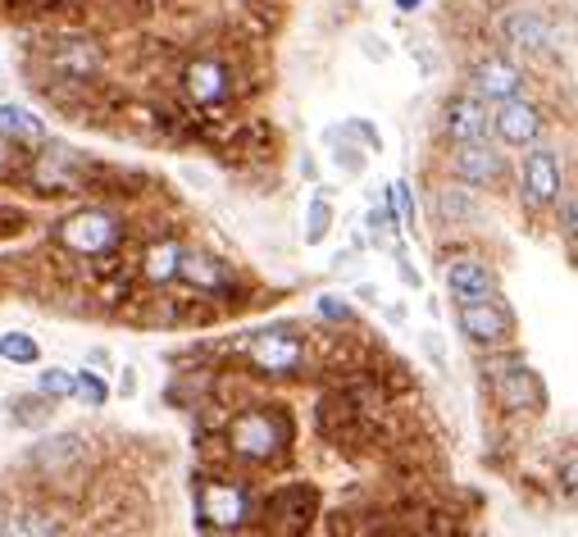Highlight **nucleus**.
I'll return each instance as SVG.
<instances>
[{
  "instance_id": "5",
  "label": "nucleus",
  "mask_w": 578,
  "mask_h": 537,
  "mask_svg": "<svg viewBox=\"0 0 578 537\" xmlns=\"http://www.w3.org/2000/svg\"><path fill=\"white\" fill-rule=\"evenodd\" d=\"M32 465L46 478H73L87 465V442L78 432H56V437H46V442L32 447Z\"/></svg>"
},
{
  "instance_id": "21",
  "label": "nucleus",
  "mask_w": 578,
  "mask_h": 537,
  "mask_svg": "<svg viewBox=\"0 0 578 537\" xmlns=\"http://www.w3.org/2000/svg\"><path fill=\"white\" fill-rule=\"evenodd\" d=\"M51 406H56V401H46L41 392H32V397H19V401L10 406V419H14L19 428H41V424H51Z\"/></svg>"
},
{
  "instance_id": "24",
  "label": "nucleus",
  "mask_w": 578,
  "mask_h": 537,
  "mask_svg": "<svg viewBox=\"0 0 578 537\" xmlns=\"http://www.w3.org/2000/svg\"><path fill=\"white\" fill-rule=\"evenodd\" d=\"M73 397L82 401V406H91V410H101L106 401H110V387H106V378L101 374H73Z\"/></svg>"
},
{
  "instance_id": "10",
  "label": "nucleus",
  "mask_w": 578,
  "mask_h": 537,
  "mask_svg": "<svg viewBox=\"0 0 578 537\" xmlns=\"http://www.w3.org/2000/svg\"><path fill=\"white\" fill-rule=\"evenodd\" d=\"M492 128L506 146H534L538 132H542V115L519 101V96H510V101H497V115H492Z\"/></svg>"
},
{
  "instance_id": "4",
  "label": "nucleus",
  "mask_w": 578,
  "mask_h": 537,
  "mask_svg": "<svg viewBox=\"0 0 578 537\" xmlns=\"http://www.w3.org/2000/svg\"><path fill=\"white\" fill-rule=\"evenodd\" d=\"M197 510L210 528H237L247 519V493L237 483H201L197 487Z\"/></svg>"
},
{
  "instance_id": "36",
  "label": "nucleus",
  "mask_w": 578,
  "mask_h": 537,
  "mask_svg": "<svg viewBox=\"0 0 578 537\" xmlns=\"http://www.w3.org/2000/svg\"><path fill=\"white\" fill-rule=\"evenodd\" d=\"M119 397H137V374L132 369H123V378H119Z\"/></svg>"
},
{
  "instance_id": "19",
  "label": "nucleus",
  "mask_w": 578,
  "mask_h": 537,
  "mask_svg": "<svg viewBox=\"0 0 578 537\" xmlns=\"http://www.w3.org/2000/svg\"><path fill=\"white\" fill-rule=\"evenodd\" d=\"M278 506H282V528L287 533H297V528H306L310 524V510H315V493H306V487H292V493H282L278 497Z\"/></svg>"
},
{
  "instance_id": "37",
  "label": "nucleus",
  "mask_w": 578,
  "mask_h": 537,
  "mask_svg": "<svg viewBox=\"0 0 578 537\" xmlns=\"http://www.w3.org/2000/svg\"><path fill=\"white\" fill-rule=\"evenodd\" d=\"M365 56H369V60H388V46L369 37V41H365Z\"/></svg>"
},
{
  "instance_id": "31",
  "label": "nucleus",
  "mask_w": 578,
  "mask_h": 537,
  "mask_svg": "<svg viewBox=\"0 0 578 537\" xmlns=\"http://www.w3.org/2000/svg\"><path fill=\"white\" fill-rule=\"evenodd\" d=\"M347 132H351V137H360V141L369 146V151H382V137H378V132H373L369 123H360V119H351V123H347Z\"/></svg>"
},
{
  "instance_id": "39",
  "label": "nucleus",
  "mask_w": 578,
  "mask_h": 537,
  "mask_svg": "<svg viewBox=\"0 0 578 537\" xmlns=\"http://www.w3.org/2000/svg\"><path fill=\"white\" fill-rule=\"evenodd\" d=\"M397 6H401V10H415V6H419V0H397Z\"/></svg>"
},
{
  "instance_id": "38",
  "label": "nucleus",
  "mask_w": 578,
  "mask_h": 537,
  "mask_svg": "<svg viewBox=\"0 0 578 537\" xmlns=\"http://www.w3.org/2000/svg\"><path fill=\"white\" fill-rule=\"evenodd\" d=\"M397 274H401V282H406V287H415V291H419V274H415V269H410L406 260L397 265Z\"/></svg>"
},
{
  "instance_id": "8",
  "label": "nucleus",
  "mask_w": 578,
  "mask_h": 537,
  "mask_svg": "<svg viewBox=\"0 0 578 537\" xmlns=\"http://www.w3.org/2000/svg\"><path fill=\"white\" fill-rule=\"evenodd\" d=\"M447 291L456 297V306H465V301H484V297H492V291H497V278H492L488 260H478V256H456V260L447 265Z\"/></svg>"
},
{
  "instance_id": "16",
  "label": "nucleus",
  "mask_w": 578,
  "mask_h": 537,
  "mask_svg": "<svg viewBox=\"0 0 578 537\" xmlns=\"http://www.w3.org/2000/svg\"><path fill=\"white\" fill-rule=\"evenodd\" d=\"M187 91L197 96V101H223V91H228V73L223 64L215 60H197L187 69Z\"/></svg>"
},
{
  "instance_id": "3",
  "label": "nucleus",
  "mask_w": 578,
  "mask_h": 537,
  "mask_svg": "<svg viewBox=\"0 0 578 537\" xmlns=\"http://www.w3.org/2000/svg\"><path fill=\"white\" fill-rule=\"evenodd\" d=\"M456 310H460V332L474 341V347H501V341L510 337V328H515L510 310L497 301V291L484 297V301H465Z\"/></svg>"
},
{
  "instance_id": "14",
  "label": "nucleus",
  "mask_w": 578,
  "mask_h": 537,
  "mask_svg": "<svg viewBox=\"0 0 578 537\" xmlns=\"http://www.w3.org/2000/svg\"><path fill=\"white\" fill-rule=\"evenodd\" d=\"M506 37H510V46H519V51H551L556 46L551 23L542 14H534V10H515L506 19Z\"/></svg>"
},
{
  "instance_id": "30",
  "label": "nucleus",
  "mask_w": 578,
  "mask_h": 537,
  "mask_svg": "<svg viewBox=\"0 0 578 537\" xmlns=\"http://www.w3.org/2000/svg\"><path fill=\"white\" fill-rule=\"evenodd\" d=\"M365 228H369V237L382 247V241H388V228H392V215H388V210H369V215H365Z\"/></svg>"
},
{
  "instance_id": "12",
  "label": "nucleus",
  "mask_w": 578,
  "mask_h": 537,
  "mask_svg": "<svg viewBox=\"0 0 578 537\" xmlns=\"http://www.w3.org/2000/svg\"><path fill=\"white\" fill-rule=\"evenodd\" d=\"M488 128H492V115L484 106V96H456L447 106V132L451 141H488Z\"/></svg>"
},
{
  "instance_id": "25",
  "label": "nucleus",
  "mask_w": 578,
  "mask_h": 537,
  "mask_svg": "<svg viewBox=\"0 0 578 537\" xmlns=\"http://www.w3.org/2000/svg\"><path fill=\"white\" fill-rule=\"evenodd\" d=\"M37 392H41L46 401H69V397H73V374L60 369V365H51L46 374H37Z\"/></svg>"
},
{
  "instance_id": "13",
  "label": "nucleus",
  "mask_w": 578,
  "mask_h": 537,
  "mask_svg": "<svg viewBox=\"0 0 578 537\" xmlns=\"http://www.w3.org/2000/svg\"><path fill=\"white\" fill-rule=\"evenodd\" d=\"M474 87H478V96H488V101H510V96L524 91V73L510 60H484L474 69Z\"/></svg>"
},
{
  "instance_id": "18",
  "label": "nucleus",
  "mask_w": 578,
  "mask_h": 537,
  "mask_svg": "<svg viewBox=\"0 0 578 537\" xmlns=\"http://www.w3.org/2000/svg\"><path fill=\"white\" fill-rule=\"evenodd\" d=\"M438 215H442L451 228H456V223H478V206H474L469 191H460V187L438 191Z\"/></svg>"
},
{
  "instance_id": "34",
  "label": "nucleus",
  "mask_w": 578,
  "mask_h": 537,
  "mask_svg": "<svg viewBox=\"0 0 578 537\" xmlns=\"http://www.w3.org/2000/svg\"><path fill=\"white\" fill-rule=\"evenodd\" d=\"M423 351L432 356V365H438V369H447V360H442V347H438V332H423Z\"/></svg>"
},
{
  "instance_id": "22",
  "label": "nucleus",
  "mask_w": 578,
  "mask_h": 537,
  "mask_svg": "<svg viewBox=\"0 0 578 537\" xmlns=\"http://www.w3.org/2000/svg\"><path fill=\"white\" fill-rule=\"evenodd\" d=\"M0 537H60V528L51 524V515L28 510V515H14L6 528H0Z\"/></svg>"
},
{
  "instance_id": "6",
  "label": "nucleus",
  "mask_w": 578,
  "mask_h": 537,
  "mask_svg": "<svg viewBox=\"0 0 578 537\" xmlns=\"http://www.w3.org/2000/svg\"><path fill=\"white\" fill-rule=\"evenodd\" d=\"M301 360H306V347L292 332H260L251 341V365L265 374H297Z\"/></svg>"
},
{
  "instance_id": "35",
  "label": "nucleus",
  "mask_w": 578,
  "mask_h": 537,
  "mask_svg": "<svg viewBox=\"0 0 578 537\" xmlns=\"http://www.w3.org/2000/svg\"><path fill=\"white\" fill-rule=\"evenodd\" d=\"M14 156H19V151H14V141H10V137H0V169H10Z\"/></svg>"
},
{
  "instance_id": "27",
  "label": "nucleus",
  "mask_w": 578,
  "mask_h": 537,
  "mask_svg": "<svg viewBox=\"0 0 578 537\" xmlns=\"http://www.w3.org/2000/svg\"><path fill=\"white\" fill-rule=\"evenodd\" d=\"M328 223H332V210L323 197L310 201V215H306V247H319V241L328 237Z\"/></svg>"
},
{
  "instance_id": "2",
  "label": "nucleus",
  "mask_w": 578,
  "mask_h": 537,
  "mask_svg": "<svg viewBox=\"0 0 578 537\" xmlns=\"http://www.w3.org/2000/svg\"><path fill=\"white\" fill-rule=\"evenodd\" d=\"M60 241L78 256H106L119 247V223L106 210H82L60 223Z\"/></svg>"
},
{
  "instance_id": "11",
  "label": "nucleus",
  "mask_w": 578,
  "mask_h": 537,
  "mask_svg": "<svg viewBox=\"0 0 578 537\" xmlns=\"http://www.w3.org/2000/svg\"><path fill=\"white\" fill-rule=\"evenodd\" d=\"M560 160L556 151H534L524 160V201L528 206H551L560 197Z\"/></svg>"
},
{
  "instance_id": "9",
  "label": "nucleus",
  "mask_w": 578,
  "mask_h": 537,
  "mask_svg": "<svg viewBox=\"0 0 578 537\" xmlns=\"http://www.w3.org/2000/svg\"><path fill=\"white\" fill-rule=\"evenodd\" d=\"M456 178L469 182V187H488L506 173V156L497 151V146L488 141H460V151H456Z\"/></svg>"
},
{
  "instance_id": "20",
  "label": "nucleus",
  "mask_w": 578,
  "mask_h": 537,
  "mask_svg": "<svg viewBox=\"0 0 578 537\" xmlns=\"http://www.w3.org/2000/svg\"><path fill=\"white\" fill-rule=\"evenodd\" d=\"M0 137H28L37 141L41 137V119L23 106H0Z\"/></svg>"
},
{
  "instance_id": "32",
  "label": "nucleus",
  "mask_w": 578,
  "mask_h": 537,
  "mask_svg": "<svg viewBox=\"0 0 578 537\" xmlns=\"http://www.w3.org/2000/svg\"><path fill=\"white\" fill-rule=\"evenodd\" d=\"M332 160H337V165H342V169H347L351 178H356V173H365V160H360V156L351 151V146H342V151H337Z\"/></svg>"
},
{
  "instance_id": "33",
  "label": "nucleus",
  "mask_w": 578,
  "mask_h": 537,
  "mask_svg": "<svg viewBox=\"0 0 578 537\" xmlns=\"http://www.w3.org/2000/svg\"><path fill=\"white\" fill-rule=\"evenodd\" d=\"M560 201V223H565V237H569V247H574V197H556Z\"/></svg>"
},
{
  "instance_id": "7",
  "label": "nucleus",
  "mask_w": 578,
  "mask_h": 537,
  "mask_svg": "<svg viewBox=\"0 0 578 537\" xmlns=\"http://www.w3.org/2000/svg\"><path fill=\"white\" fill-rule=\"evenodd\" d=\"M497 397L506 410H542L547 406V387L528 365H501L497 369Z\"/></svg>"
},
{
  "instance_id": "29",
  "label": "nucleus",
  "mask_w": 578,
  "mask_h": 537,
  "mask_svg": "<svg viewBox=\"0 0 578 537\" xmlns=\"http://www.w3.org/2000/svg\"><path fill=\"white\" fill-rule=\"evenodd\" d=\"M388 201L397 206V219H401V223H415V201H410V187H406V182H392Z\"/></svg>"
},
{
  "instance_id": "1",
  "label": "nucleus",
  "mask_w": 578,
  "mask_h": 537,
  "mask_svg": "<svg viewBox=\"0 0 578 537\" xmlns=\"http://www.w3.org/2000/svg\"><path fill=\"white\" fill-rule=\"evenodd\" d=\"M228 442H232V456H242V460H273L292 442V419L282 410H247L232 419Z\"/></svg>"
},
{
  "instance_id": "28",
  "label": "nucleus",
  "mask_w": 578,
  "mask_h": 537,
  "mask_svg": "<svg viewBox=\"0 0 578 537\" xmlns=\"http://www.w3.org/2000/svg\"><path fill=\"white\" fill-rule=\"evenodd\" d=\"M323 319H337V324H351L356 319V310L342 301V297H319V306H315Z\"/></svg>"
},
{
  "instance_id": "26",
  "label": "nucleus",
  "mask_w": 578,
  "mask_h": 537,
  "mask_svg": "<svg viewBox=\"0 0 578 537\" xmlns=\"http://www.w3.org/2000/svg\"><path fill=\"white\" fill-rule=\"evenodd\" d=\"M178 260H182V251L173 247V241H165V247H156V251L147 256V278H151V282L178 278Z\"/></svg>"
},
{
  "instance_id": "15",
  "label": "nucleus",
  "mask_w": 578,
  "mask_h": 537,
  "mask_svg": "<svg viewBox=\"0 0 578 537\" xmlns=\"http://www.w3.org/2000/svg\"><path fill=\"white\" fill-rule=\"evenodd\" d=\"M51 69L64 73V78H87V73L101 69V51H96L91 41H64L51 56Z\"/></svg>"
},
{
  "instance_id": "23",
  "label": "nucleus",
  "mask_w": 578,
  "mask_h": 537,
  "mask_svg": "<svg viewBox=\"0 0 578 537\" xmlns=\"http://www.w3.org/2000/svg\"><path fill=\"white\" fill-rule=\"evenodd\" d=\"M0 360H10V365H37V360H41V347H37L28 332H6V337H0Z\"/></svg>"
},
{
  "instance_id": "17",
  "label": "nucleus",
  "mask_w": 578,
  "mask_h": 537,
  "mask_svg": "<svg viewBox=\"0 0 578 537\" xmlns=\"http://www.w3.org/2000/svg\"><path fill=\"white\" fill-rule=\"evenodd\" d=\"M178 278H187L191 287H201V291H223V287H228V274H223L219 260H210V256H187V251H182V260H178Z\"/></svg>"
}]
</instances>
